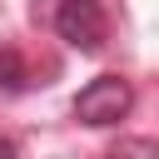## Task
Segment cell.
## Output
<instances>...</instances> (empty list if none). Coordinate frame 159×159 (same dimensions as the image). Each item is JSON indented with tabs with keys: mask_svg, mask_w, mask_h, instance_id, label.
Instances as JSON below:
<instances>
[{
	"mask_svg": "<svg viewBox=\"0 0 159 159\" xmlns=\"http://www.w3.org/2000/svg\"><path fill=\"white\" fill-rule=\"evenodd\" d=\"M30 84V70H25V60H20V50H0V89L5 94H15V89H25Z\"/></svg>",
	"mask_w": 159,
	"mask_h": 159,
	"instance_id": "cell-3",
	"label": "cell"
},
{
	"mask_svg": "<svg viewBox=\"0 0 159 159\" xmlns=\"http://www.w3.org/2000/svg\"><path fill=\"white\" fill-rule=\"evenodd\" d=\"M55 30H60V40H65L70 50L94 55V50L104 45V35H109V20H104V5H99V0H60Z\"/></svg>",
	"mask_w": 159,
	"mask_h": 159,
	"instance_id": "cell-2",
	"label": "cell"
},
{
	"mask_svg": "<svg viewBox=\"0 0 159 159\" xmlns=\"http://www.w3.org/2000/svg\"><path fill=\"white\" fill-rule=\"evenodd\" d=\"M129 109H134V89H129V80H119V75H99V80H89V84L75 94V119H80V124H94V129L119 124Z\"/></svg>",
	"mask_w": 159,
	"mask_h": 159,
	"instance_id": "cell-1",
	"label": "cell"
},
{
	"mask_svg": "<svg viewBox=\"0 0 159 159\" xmlns=\"http://www.w3.org/2000/svg\"><path fill=\"white\" fill-rule=\"evenodd\" d=\"M114 154H149V159H159V144L154 139H119Z\"/></svg>",
	"mask_w": 159,
	"mask_h": 159,
	"instance_id": "cell-4",
	"label": "cell"
},
{
	"mask_svg": "<svg viewBox=\"0 0 159 159\" xmlns=\"http://www.w3.org/2000/svg\"><path fill=\"white\" fill-rule=\"evenodd\" d=\"M15 154H20V144L15 139H0V159H15Z\"/></svg>",
	"mask_w": 159,
	"mask_h": 159,
	"instance_id": "cell-5",
	"label": "cell"
}]
</instances>
